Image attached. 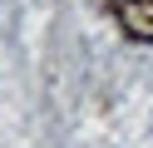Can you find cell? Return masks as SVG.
Masks as SVG:
<instances>
[{
	"label": "cell",
	"instance_id": "6da1fadb",
	"mask_svg": "<svg viewBox=\"0 0 153 148\" xmlns=\"http://www.w3.org/2000/svg\"><path fill=\"white\" fill-rule=\"evenodd\" d=\"M104 5L128 39H138V45L153 39V0H104Z\"/></svg>",
	"mask_w": 153,
	"mask_h": 148
}]
</instances>
